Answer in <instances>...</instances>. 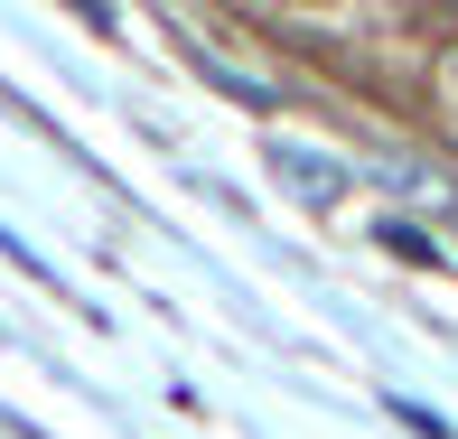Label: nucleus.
<instances>
[{
	"instance_id": "nucleus-1",
	"label": "nucleus",
	"mask_w": 458,
	"mask_h": 439,
	"mask_svg": "<svg viewBox=\"0 0 458 439\" xmlns=\"http://www.w3.org/2000/svg\"><path fill=\"white\" fill-rule=\"evenodd\" d=\"M281 178H300L309 197H327V187H337V169H327V159H309V150H281Z\"/></svg>"
}]
</instances>
